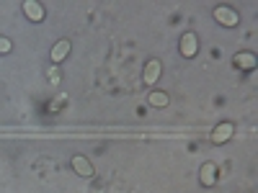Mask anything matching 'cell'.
Wrapping results in <instances>:
<instances>
[{
    "instance_id": "1",
    "label": "cell",
    "mask_w": 258,
    "mask_h": 193,
    "mask_svg": "<svg viewBox=\"0 0 258 193\" xmlns=\"http://www.w3.org/2000/svg\"><path fill=\"white\" fill-rule=\"evenodd\" d=\"M178 49H181V57H186V59L197 57V52H199V36L194 34V31H186V34L181 36Z\"/></svg>"
},
{
    "instance_id": "2",
    "label": "cell",
    "mask_w": 258,
    "mask_h": 193,
    "mask_svg": "<svg viewBox=\"0 0 258 193\" xmlns=\"http://www.w3.org/2000/svg\"><path fill=\"white\" fill-rule=\"evenodd\" d=\"M160 72H163V64H160V59H150V62L145 64L142 82H145V85H155V82L160 80Z\"/></svg>"
},
{
    "instance_id": "3",
    "label": "cell",
    "mask_w": 258,
    "mask_h": 193,
    "mask_svg": "<svg viewBox=\"0 0 258 193\" xmlns=\"http://www.w3.org/2000/svg\"><path fill=\"white\" fill-rule=\"evenodd\" d=\"M70 165H73L75 173H78V175H83V178H93V173H96L93 165H91V160L85 157V155H75V157L70 160Z\"/></svg>"
},
{
    "instance_id": "4",
    "label": "cell",
    "mask_w": 258,
    "mask_h": 193,
    "mask_svg": "<svg viewBox=\"0 0 258 193\" xmlns=\"http://www.w3.org/2000/svg\"><path fill=\"white\" fill-rule=\"evenodd\" d=\"M232 134H235V126H232L230 121H222V124L214 126V132H212V142H214V144H225L227 139H232Z\"/></svg>"
},
{
    "instance_id": "5",
    "label": "cell",
    "mask_w": 258,
    "mask_h": 193,
    "mask_svg": "<svg viewBox=\"0 0 258 193\" xmlns=\"http://www.w3.org/2000/svg\"><path fill=\"white\" fill-rule=\"evenodd\" d=\"M214 18H217L222 26H227V29L238 26V13H235L232 8H227V6H220V8H214Z\"/></svg>"
},
{
    "instance_id": "6",
    "label": "cell",
    "mask_w": 258,
    "mask_h": 193,
    "mask_svg": "<svg viewBox=\"0 0 258 193\" xmlns=\"http://www.w3.org/2000/svg\"><path fill=\"white\" fill-rule=\"evenodd\" d=\"M70 49H73V44H70V41H68V39H59L57 44L52 47V52H49L52 62H54V64L64 62V59H68V54H70Z\"/></svg>"
},
{
    "instance_id": "7",
    "label": "cell",
    "mask_w": 258,
    "mask_h": 193,
    "mask_svg": "<svg viewBox=\"0 0 258 193\" xmlns=\"http://www.w3.org/2000/svg\"><path fill=\"white\" fill-rule=\"evenodd\" d=\"M199 180H202V185L212 188L214 183H217V165H214V162H204L202 170H199Z\"/></svg>"
},
{
    "instance_id": "8",
    "label": "cell",
    "mask_w": 258,
    "mask_h": 193,
    "mask_svg": "<svg viewBox=\"0 0 258 193\" xmlns=\"http://www.w3.org/2000/svg\"><path fill=\"white\" fill-rule=\"evenodd\" d=\"M24 13H26L29 21H34V24L44 21V6L36 3V0H26V3H24Z\"/></svg>"
},
{
    "instance_id": "9",
    "label": "cell",
    "mask_w": 258,
    "mask_h": 193,
    "mask_svg": "<svg viewBox=\"0 0 258 193\" xmlns=\"http://www.w3.org/2000/svg\"><path fill=\"white\" fill-rule=\"evenodd\" d=\"M232 62H235V67H240V70H253L255 67V54L253 52H238Z\"/></svg>"
},
{
    "instance_id": "10",
    "label": "cell",
    "mask_w": 258,
    "mask_h": 193,
    "mask_svg": "<svg viewBox=\"0 0 258 193\" xmlns=\"http://www.w3.org/2000/svg\"><path fill=\"white\" fill-rule=\"evenodd\" d=\"M147 103L153 106V109H165V106L170 103V98H168V93H163V90H153L147 95Z\"/></svg>"
},
{
    "instance_id": "11",
    "label": "cell",
    "mask_w": 258,
    "mask_h": 193,
    "mask_svg": "<svg viewBox=\"0 0 258 193\" xmlns=\"http://www.w3.org/2000/svg\"><path fill=\"white\" fill-rule=\"evenodd\" d=\"M13 49V41L8 36H0V54H8Z\"/></svg>"
},
{
    "instance_id": "12",
    "label": "cell",
    "mask_w": 258,
    "mask_h": 193,
    "mask_svg": "<svg viewBox=\"0 0 258 193\" xmlns=\"http://www.w3.org/2000/svg\"><path fill=\"white\" fill-rule=\"evenodd\" d=\"M49 77H52V82H59V77H62V75H59V70L54 67V70H49Z\"/></svg>"
}]
</instances>
